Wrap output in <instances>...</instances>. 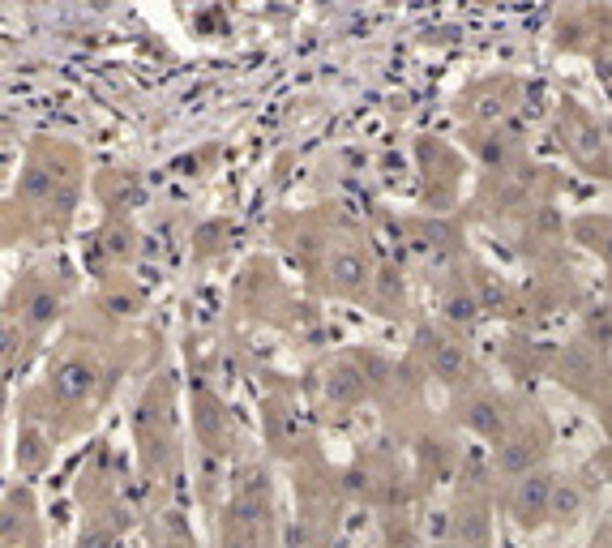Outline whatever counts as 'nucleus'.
<instances>
[{"label": "nucleus", "instance_id": "1", "mask_svg": "<svg viewBox=\"0 0 612 548\" xmlns=\"http://www.w3.org/2000/svg\"><path fill=\"white\" fill-rule=\"evenodd\" d=\"M552 488H557V479L548 476V472H540V468L527 472V476L514 484L510 514H514V523L523 532H536V527L552 523Z\"/></svg>", "mask_w": 612, "mask_h": 548}, {"label": "nucleus", "instance_id": "2", "mask_svg": "<svg viewBox=\"0 0 612 548\" xmlns=\"http://www.w3.org/2000/svg\"><path fill=\"white\" fill-rule=\"evenodd\" d=\"M95 377H99L95 360H86V356H65V360L52 369V395H57L61 403H82V399L95 390Z\"/></svg>", "mask_w": 612, "mask_h": 548}, {"label": "nucleus", "instance_id": "3", "mask_svg": "<svg viewBox=\"0 0 612 548\" xmlns=\"http://www.w3.org/2000/svg\"><path fill=\"white\" fill-rule=\"evenodd\" d=\"M424 356H428V373L446 386L463 382L467 377V351L459 342L450 339H437V335H424Z\"/></svg>", "mask_w": 612, "mask_h": 548}, {"label": "nucleus", "instance_id": "4", "mask_svg": "<svg viewBox=\"0 0 612 548\" xmlns=\"http://www.w3.org/2000/svg\"><path fill=\"white\" fill-rule=\"evenodd\" d=\"M459 420H463L476 437H501V428H505V411H501V403H497L492 395H472V399H463V403H459Z\"/></svg>", "mask_w": 612, "mask_h": 548}, {"label": "nucleus", "instance_id": "5", "mask_svg": "<svg viewBox=\"0 0 612 548\" xmlns=\"http://www.w3.org/2000/svg\"><path fill=\"white\" fill-rule=\"evenodd\" d=\"M364 283H369V262H364L355 249H339V253L330 258V287H335L339 296H360Z\"/></svg>", "mask_w": 612, "mask_h": 548}, {"label": "nucleus", "instance_id": "6", "mask_svg": "<svg viewBox=\"0 0 612 548\" xmlns=\"http://www.w3.org/2000/svg\"><path fill=\"white\" fill-rule=\"evenodd\" d=\"M540 454H545V446H536L532 437H514V441L497 446V472L501 476H527V472H536Z\"/></svg>", "mask_w": 612, "mask_h": 548}, {"label": "nucleus", "instance_id": "7", "mask_svg": "<svg viewBox=\"0 0 612 548\" xmlns=\"http://www.w3.org/2000/svg\"><path fill=\"white\" fill-rule=\"evenodd\" d=\"M57 317H61V296L48 291V287H30L26 300H22V322H26L30 331H43V326H52Z\"/></svg>", "mask_w": 612, "mask_h": 548}, {"label": "nucleus", "instance_id": "8", "mask_svg": "<svg viewBox=\"0 0 612 548\" xmlns=\"http://www.w3.org/2000/svg\"><path fill=\"white\" fill-rule=\"evenodd\" d=\"M326 399L335 403V408H351V403H360L364 399V377L355 373V369H335L330 377H326Z\"/></svg>", "mask_w": 612, "mask_h": 548}, {"label": "nucleus", "instance_id": "9", "mask_svg": "<svg viewBox=\"0 0 612 548\" xmlns=\"http://www.w3.org/2000/svg\"><path fill=\"white\" fill-rule=\"evenodd\" d=\"M578 519H583V493H578V484L557 479V488H552V523L570 527Z\"/></svg>", "mask_w": 612, "mask_h": 548}, {"label": "nucleus", "instance_id": "10", "mask_svg": "<svg viewBox=\"0 0 612 548\" xmlns=\"http://www.w3.org/2000/svg\"><path fill=\"white\" fill-rule=\"evenodd\" d=\"M17 198L22 202H48V198H57V176L43 172L39 163H30L22 172V180H17Z\"/></svg>", "mask_w": 612, "mask_h": 548}, {"label": "nucleus", "instance_id": "11", "mask_svg": "<svg viewBox=\"0 0 612 548\" xmlns=\"http://www.w3.org/2000/svg\"><path fill=\"white\" fill-rule=\"evenodd\" d=\"M574 232L587 249H596L604 262H612V219H583Z\"/></svg>", "mask_w": 612, "mask_h": 548}, {"label": "nucleus", "instance_id": "12", "mask_svg": "<svg viewBox=\"0 0 612 548\" xmlns=\"http://www.w3.org/2000/svg\"><path fill=\"white\" fill-rule=\"evenodd\" d=\"M476 313H479V304H476V296L472 291H450V300H446V317L450 322H459V326H467V322H476Z\"/></svg>", "mask_w": 612, "mask_h": 548}, {"label": "nucleus", "instance_id": "13", "mask_svg": "<svg viewBox=\"0 0 612 548\" xmlns=\"http://www.w3.org/2000/svg\"><path fill=\"white\" fill-rule=\"evenodd\" d=\"M22 441H26V446L17 450V459H22V468H26V472H39V468H43V441H39L35 433H26Z\"/></svg>", "mask_w": 612, "mask_h": 548}, {"label": "nucleus", "instance_id": "14", "mask_svg": "<svg viewBox=\"0 0 612 548\" xmlns=\"http://www.w3.org/2000/svg\"><path fill=\"white\" fill-rule=\"evenodd\" d=\"M459 536H463V540H467V548H476V545H484V536H488V523H484V519H472V523H467V519H459Z\"/></svg>", "mask_w": 612, "mask_h": 548}, {"label": "nucleus", "instance_id": "15", "mask_svg": "<svg viewBox=\"0 0 612 548\" xmlns=\"http://www.w3.org/2000/svg\"><path fill=\"white\" fill-rule=\"evenodd\" d=\"M137 300H141V296H137L134 287H129V291H108V309H112V313H137Z\"/></svg>", "mask_w": 612, "mask_h": 548}, {"label": "nucleus", "instance_id": "16", "mask_svg": "<svg viewBox=\"0 0 612 548\" xmlns=\"http://www.w3.org/2000/svg\"><path fill=\"white\" fill-rule=\"evenodd\" d=\"M77 548H116V532L112 527H90Z\"/></svg>", "mask_w": 612, "mask_h": 548}, {"label": "nucleus", "instance_id": "17", "mask_svg": "<svg viewBox=\"0 0 612 548\" xmlns=\"http://www.w3.org/2000/svg\"><path fill=\"white\" fill-rule=\"evenodd\" d=\"M218 548H258V532L253 527H232Z\"/></svg>", "mask_w": 612, "mask_h": 548}, {"label": "nucleus", "instance_id": "18", "mask_svg": "<svg viewBox=\"0 0 612 548\" xmlns=\"http://www.w3.org/2000/svg\"><path fill=\"white\" fill-rule=\"evenodd\" d=\"M108 253H112V258H125V253H134V240H129V232H112V236H108Z\"/></svg>", "mask_w": 612, "mask_h": 548}, {"label": "nucleus", "instance_id": "19", "mask_svg": "<svg viewBox=\"0 0 612 548\" xmlns=\"http://www.w3.org/2000/svg\"><path fill=\"white\" fill-rule=\"evenodd\" d=\"M304 540H309V532H304V527H291V532H287V545L291 548H304Z\"/></svg>", "mask_w": 612, "mask_h": 548}, {"label": "nucleus", "instance_id": "20", "mask_svg": "<svg viewBox=\"0 0 612 548\" xmlns=\"http://www.w3.org/2000/svg\"><path fill=\"white\" fill-rule=\"evenodd\" d=\"M163 548H193V545H163Z\"/></svg>", "mask_w": 612, "mask_h": 548}]
</instances>
